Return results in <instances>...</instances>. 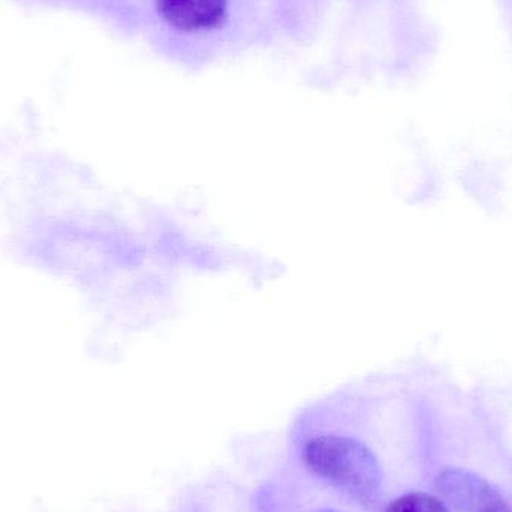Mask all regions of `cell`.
Here are the masks:
<instances>
[{
  "instance_id": "cell-1",
  "label": "cell",
  "mask_w": 512,
  "mask_h": 512,
  "mask_svg": "<svg viewBox=\"0 0 512 512\" xmlns=\"http://www.w3.org/2000/svg\"><path fill=\"white\" fill-rule=\"evenodd\" d=\"M307 468L361 505H375L382 495L384 472L376 454L358 439L321 435L304 447Z\"/></svg>"
},
{
  "instance_id": "cell-2",
  "label": "cell",
  "mask_w": 512,
  "mask_h": 512,
  "mask_svg": "<svg viewBox=\"0 0 512 512\" xmlns=\"http://www.w3.org/2000/svg\"><path fill=\"white\" fill-rule=\"evenodd\" d=\"M436 487L457 512H512L510 502L492 483L465 469L442 472Z\"/></svg>"
},
{
  "instance_id": "cell-3",
  "label": "cell",
  "mask_w": 512,
  "mask_h": 512,
  "mask_svg": "<svg viewBox=\"0 0 512 512\" xmlns=\"http://www.w3.org/2000/svg\"><path fill=\"white\" fill-rule=\"evenodd\" d=\"M165 21L185 32L215 29L227 18V0H156Z\"/></svg>"
},
{
  "instance_id": "cell-4",
  "label": "cell",
  "mask_w": 512,
  "mask_h": 512,
  "mask_svg": "<svg viewBox=\"0 0 512 512\" xmlns=\"http://www.w3.org/2000/svg\"><path fill=\"white\" fill-rule=\"evenodd\" d=\"M385 512H451L441 499L429 493H408L394 499Z\"/></svg>"
},
{
  "instance_id": "cell-5",
  "label": "cell",
  "mask_w": 512,
  "mask_h": 512,
  "mask_svg": "<svg viewBox=\"0 0 512 512\" xmlns=\"http://www.w3.org/2000/svg\"><path fill=\"white\" fill-rule=\"evenodd\" d=\"M316 512H337V511H333V510H322V511H316Z\"/></svg>"
}]
</instances>
